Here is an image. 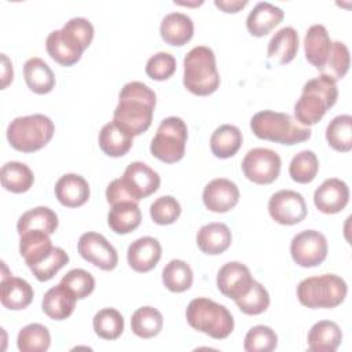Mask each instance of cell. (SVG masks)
Returning a JSON list of instances; mask_svg holds the SVG:
<instances>
[{"instance_id": "obj_18", "label": "cell", "mask_w": 352, "mask_h": 352, "mask_svg": "<svg viewBox=\"0 0 352 352\" xmlns=\"http://www.w3.org/2000/svg\"><path fill=\"white\" fill-rule=\"evenodd\" d=\"M162 248L153 236H142L133 241L126 252L129 267L136 272H148L160 261Z\"/></svg>"}, {"instance_id": "obj_33", "label": "cell", "mask_w": 352, "mask_h": 352, "mask_svg": "<svg viewBox=\"0 0 352 352\" xmlns=\"http://www.w3.org/2000/svg\"><path fill=\"white\" fill-rule=\"evenodd\" d=\"M56 228L58 216L47 206H37L25 212L16 223V231L19 235L28 231H43L51 235Z\"/></svg>"}, {"instance_id": "obj_29", "label": "cell", "mask_w": 352, "mask_h": 352, "mask_svg": "<svg viewBox=\"0 0 352 352\" xmlns=\"http://www.w3.org/2000/svg\"><path fill=\"white\" fill-rule=\"evenodd\" d=\"M307 341L314 352H334L342 341V333L336 322L319 320L311 327Z\"/></svg>"}, {"instance_id": "obj_16", "label": "cell", "mask_w": 352, "mask_h": 352, "mask_svg": "<svg viewBox=\"0 0 352 352\" xmlns=\"http://www.w3.org/2000/svg\"><path fill=\"white\" fill-rule=\"evenodd\" d=\"M202 201L206 209L210 212L226 213L238 204L239 190L234 182L224 177H217L205 186Z\"/></svg>"}, {"instance_id": "obj_36", "label": "cell", "mask_w": 352, "mask_h": 352, "mask_svg": "<svg viewBox=\"0 0 352 352\" xmlns=\"http://www.w3.org/2000/svg\"><path fill=\"white\" fill-rule=\"evenodd\" d=\"M326 140L337 151H349L352 148V117L349 114L334 117L326 128Z\"/></svg>"}, {"instance_id": "obj_20", "label": "cell", "mask_w": 352, "mask_h": 352, "mask_svg": "<svg viewBox=\"0 0 352 352\" xmlns=\"http://www.w3.org/2000/svg\"><path fill=\"white\" fill-rule=\"evenodd\" d=\"M77 297L74 293L59 282V285L51 287L43 297L41 308L43 312L54 319V320H63L69 318L76 307Z\"/></svg>"}, {"instance_id": "obj_4", "label": "cell", "mask_w": 352, "mask_h": 352, "mask_svg": "<svg viewBox=\"0 0 352 352\" xmlns=\"http://www.w3.org/2000/svg\"><path fill=\"white\" fill-rule=\"evenodd\" d=\"M183 84L194 95L206 96L220 85L214 52L206 45H197L184 56Z\"/></svg>"}, {"instance_id": "obj_8", "label": "cell", "mask_w": 352, "mask_h": 352, "mask_svg": "<svg viewBox=\"0 0 352 352\" xmlns=\"http://www.w3.org/2000/svg\"><path fill=\"white\" fill-rule=\"evenodd\" d=\"M187 142V125L180 117H166L151 140V154L162 162L173 164L183 158Z\"/></svg>"}, {"instance_id": "obj_9", "label": "cell", "mask_w": 352, "mask_h": 352, "mask_svg": "<svg viewBox=\"0 0 352 352\" xmlns=\"http://www.w3.org/2000/svg\"><path fill=\"white\" fill-rule=\"evenodd\" d=\"M280 165V157L274 150L256 147L246 153L241 166L248 180L256 184H270L278 179Z\"/></svg>"}, {"instance_id": "obj_43", "label": "cell", "mask_w": 352, "mask_h": 352, "mask_svg": "<svg viewBox=\"0 0 352 352\" xmlns=\"http://www.w3.org/2000/svg\"><path fill=\"white\" fill-rule=\"evenodd\" d=\"M349 70V50L341 41L331 44V51L327 58L324 70L322 74L331 77L334 81L341 80Z\"/></svg>"}, {"instance_id": "obj_5", "label": "cell", "mask_w": 352, "mask_h": 352, "mask_svg": "<svg viewBox=\"0 0 352 352\" xmlns=\"http://www.w3.org/2000/svg\"><path fill=\"white\" fill-rule=\"evenodd\" d=\"M186 319L192 329L214 340H224L234 330L231 312L224 305L205 297L190 301L186 309Z\"/></svg>"}, {"instance_id": "obj_3", "label": "cell", "mask_w": 352, "mask_h": 352, "mask_svg": "<svg viewBox=\"0 0 352 352\" xmlns=\"http://www.w3.org/2000/svg\"><path fill=\"white\" fill-rule=\"evenodd\" d=\"M250 129L263 140L293 146L311 138L309 126H302L287 113L263 110L250 120Z\"/></svg>"}, {"instance_id": "obj_34", "label": "cell", "mask_w": 352, "mask_h": 352, "mask_svg": "<svg viewBox=\"0 0 352 352\" xmlns=\"http://www.w3.org/2000/svg\"><path fill=\"white\" fill-rule=\"evenodd\" d=\"M0 182L7 191L21 194L33 186L34 175L26 164L11 161L1 166Z\"/></svg>"}, {"instance_id": "obj_14", "label": "cell", "mask_w": 352, "mask_h": 352, "mask_svg": "<svg viewBox=\"0 0 352 352\" xmlns=\"http://www.w3.org/2000/svg\"><path fill=\"white\" fill-rule=\"evenodd\" d=\"M25 263L37 280L47 282L69 263V256L62 248L50 243L25 257Z\"/></svg>"}, {"instance_id": "obj_6", "label": "cell", "mask_w": 352, "mask_h": 352, "mask_svg": "<svg viewBox=\"0 0 352 352\" xmlns=\"http://www.w3.org/2000/svg\"><path fill=\"white\" fill-rule=\"evenodd\" d=\"M55 125L44 114L16 117L7 128V139L18 151L33 153L43 148L54 136Z\"/></svg>"}, {"instance_id": "obj_32", "label": "cell", "mask_w": 352, "mask_h": 352, "mask_svg": "<svg viewBox=\"0 0 352 352\" xmlns=\"http://www.w3.org/2000/svg\"><path fill=\"white\" fill-rule=\"evenodd\" d=\"M242 144V132L231 124L220 125L210 136V150L214 157L226 160L238 153Z\"/></svg>"}, {"instance_id": "obj_46", "label": "cell", "mask_w": 352, "mask_h": 352, "mask_svg": "<svg viewBox=\"0 0 352 352\" xmlns=\"http://www.w3.org/2000/svg\"><path fill=\"white\" fill-rule=\"evenodd\" d=\"M60 283L67 286L74 293L77 300L88 297L95 289L94 276L88 271L81 268L70 270L66 275L62 276Z\"/></svg>"}, {"instance_id": "obj_22", "label": "cell", "mask_w": 352, "mask_h": 352, "mask_svg": "<svg viewBox=\"0 0 352 352\" xmlns=\"http://www.w3.org/2000/svg\"><path fill=\"white\" fill-rule=\"evenodd\" d=\"M283 16L285 12L282 8L268 1H260L249 12L246 18V28L252 36L263 37L268 34L276 25H279Z\"/></svg>"}, {"instance_id": "obj_26", "label": "cell", "mask_w": 352, "mask_h": 352, "mask_svg": "<svg viewBox=\"0 0 352 352\" xmlns=\"http://www.w3.org/2000/svg\"><path fill=\"white\" fill-rule=\"evenodd\" d=\"M33 287L22 278L8 276L7 279L1 280L0 301L7 309H25L33 301Z\"/></svg>"}, {"instance_id": "obj_1", "label": "cell", "mask_w": 352, "mask_h": 352, "mask_svg": "<svg viewBox=\"0 0 352 352\" xmlns=\"http://www.w3.org/2000/svg\"><path fill=\"white\" fill-rule=\"evenodd\" d=\"M154 107V91L140 81H131L120 91L118 104L113 113V121L121 125L132 136H138L150 128Z\"/></svg>"}, {"instance_id": "obj_13", "label": "cell", "mask_w": 352, "mask_h": 352, "mask_svg": "<svg viewBox=\"0 0 352 352\" xmlns=\"http://www.w3.org/2000/svg\"><path fill=\"white\" fill-rule=\"evenodd\" d=\"M268 212L276 223L294 226L305 219L307 205L300 192L293 190H280L270 198Z\"/></svg>"}, {"instance_id": "obj_38", "label": "cell", "mask_w": 352, "mask_h": 352, "mask_svg": "<svg viewBox=\"0 0 352 352\" xmlns=\"http://www.w3.org/2000/svg\"><path fill=\"white\" fill-rule=\"evenodd\" d=\"M51 336L45 326L30 323L18 333L16 345L22 352H45L50 348Z\"/></svg>"}, {"instance_id": "obj_21", "label": "cell", "mask_w": 352, "mask_h": 352, "mask_svg": "<svg viewBox=\"0 0 352 352\" xmlns=\"http://www.w3.org/2000/svg\"><path fill=\"white\" fill-rule=\"evenodd\" d=\"M55 197L63 206L78 208L88 201L89 186L82 176L66 173L55 184Z\"/></svg>"}, {"instance_id": "obj_49", "label": "cell", "mask_w": 352, "mask_h": 352, "mask_svg": "<svg viewBox=\"0 0 352 352\" xmlns=\"http://www.w3.org/2000/svg\"><path fill=\"white\" fill-rule=\"evenodd\" d=\"M3 58V89L12 81V65L6 54H1Z\"/></svg>"}, {"instance_id": "obj_15", "label": "cell", "mask_w": 352, "mask_h": 352, "mask_svg": "<svg viewBox=\"0 0 352 352\" xmlns=\"http://www.w3.org/2000/svg\"><path fill=\"white\" fill-rule=\"evenodd\" d=\"M253 280L254 279L245 264L239 261H230L219 270L216 283L221 294L235 301L249 292Z\"/></svg>"}, {"instance_id": "obj_24", "label": "cell", "mask_w": 352, "mask_h": 352, "mask_svg": "<svg viewBox=\"0 0 352 352\" xmlns=\"http://www.w3.org/2000/svg\"><path fill=\"white\" fill-rule=\"evenodd\" d=\"M298 51V33L292 26L279 29L270 40L267 55L272 63L286 65L292 62Z\"/></svg>"}, {"instance_id": "obj_19", "label": "cell", "mask_w": 352, "mask_h": 352, "mask_svg": "<svg viewBox=\"0 0 352 352\" xmlns=\"http://www.w3.org/2000/svg\"><path fill=\"white\" fill-rule=\"evenodd\" d=\"M333 41L323 25H312L304 37V51L307 60L323 73Z\"/></svg>"}, {"instance_id": "obj_7", "label": "cell", "mask_w": 352, "mask_h": 352, "mask_svg": "<svg viewBox=\"0 0 352 352\" xmlns=\"http://www.w3.org/2000/svg\"><path fill=\"white\" fill-rule=\"evenodd\" d=\"M346 282L334 274L302 279L297 286L298 301L308 308H336L346 297Z\"/></svg>"}, {"instance_id": "obj_44", "label": "cell", "mask_w": 352, "mask_h": 352, "mask_svg": "<svg viewBox=\"0 0 352 352\" xmlns=\"http://www.w3.org/2000/svg\"><path fill=\"white\" fill-rule=\"evenodd\" d=\"M182 208L172 195H162L157 198L150 206V216L155 224L168 226L175 223L180 216Z\"/></svg>"}, {"instance_id": "obj_28", "label": "cell", "mask_w": 352, "mask_h": 352, "mask_svg": "<svg viewBox=\"0 0 352 352\" xmlns=\"http://www.w3.org/2000/svg\"><path fill=\"white\" fill-rule=\"evenodd\" d=\"M99 147L109 157L125 155L133 143V136L116 121L107 122L99 132Z\"/></svg>"}, {"instance_id": "obj_40", "label": "cell", "mask_w": 352, "mask_h": 352, "mask_svg": "<svg viewBox=\"0 0 352 352\" xmlns=\"http://www.w3.org/2000/svg\"><path fill=\"white\" fill-rule=\"evenodd\" d=\"M319 170V161L314 151L304 150L296 154L289 165L290 177L301 184L311 183Z\"/></svg>"}, {"instance_id": "obj_27", "label": "cell", "mask_w": 352, "mask_h": 352, "mask_svg": "<svg viewBox=\"0 0 352 352\" xmlns=\"http://www.w3.org/2000/svg\"><path fill=\"white\" fill-rule=\"evenodd\" d=\"M142 223V212L138 202L121 201L111 205L107 214V224L116 234H129Z\"/></svg>"}, {"instance_id": "obj_37", "label": "cell", "mask_w": 352, "mask_h": 352, "mask_svg": "<svg viewBox=\"0 0 352 352\" xmlns=\"http://www.w3.org/2000/svg\"><path fill=\"white\" fill-rule=\"evenodd\" d=\"M162 282L170 292H186L192 285V270L183 260H170L162 270Z\"/></svg>"}, {"instance_id": "obj_48", "label": "cell", "mask_w": 352, "mask_h": 352, "mask_svg": "<svg viewBox=\"0 0 352 352\" xmlns=\"http://www.w3.org/2000/svg\"><path fill=\"white\" fill-rule=\"evenodd\" d=\"M214 6L224 12H238L248 6V0H214Z\"/></svg>"}, {"instance_id": "obj_41", "label": "cell", "mask_w": 352, "mask_h": 352, "mask_svg": "<svg viewBox=\"0 0 352 352\" xmlns=\"http://www.w3.org/2000/svg\"><path fill=\"white\" fill-rule=\"evenodd\" d=\"M278 337L275 331L264 324H257L252 327L243 342V349L246 352H271L276 348Z\"/></svg>"}, {"instance_id": "obj_23", "label": "cell", "mask_w": 352, "mask_h": 352, "mask_svg": "<svg viewBox=\"0 0 352 352\" xmlns=\"http://www.w3.org/2000/svg\"><path fill=\"white\" fill-rule=\"evenodd\" d=\"M160 33L166 44L182 47L187 44L194 34L192 19L183 12H170L162 18Z\"/></svg>"}, {"instance_id": "obj_10", "label": "cell", "mask_w": 352, "mask_h": 352, "mask_svg": "<svg viewBox=\"0 0 352 352\" xmlns=\"http://www.w3.org/2000/svg\"><path fill=\"white\" fill-rule=\"evenodd\" d=\"M327 239L316 230H304L293 236L290 254L294 263L304 268L322 264L327 257Z\"/></svg>"}, {"instance_id": "obj_11", "label": "cell", "mask_w": 352, "mask_h": 352, "mask_svg": "<svg viewBox=\"0 0 352 352\" xmlns=\"http://www.w3.org/2000/svg\"><path fill=\"white\" fill-rule=\"evenodd\" d=\"M120 182L126 194L135 202H139L140 199L154 194L161 184L160 175L147 164L140 161L131 162L125 168Z\"/></svg>"}, {"instance_id": "obj_12", "label": "cell", "mask_w": 352, "mask_h": 352, "mask_svg": "<svg viewBox=\"0 0 352 352\" xmlns=\"http://www.w3.org/2000/svg\"><path fill=\"white\" fill-rule=\"evenodd\" d=\"M80 256L103 271H111L118 264V254L114 246L98 232H85L77 243Z\"/></svg>"}, {"instance_id": "obj_25", "label": "cell", "mask_w": 352, "mask_h": 352, "mask_svg": "<svg viewBox=\"0 0 352 352\" xmlns=\"http://www.w3.org/2000/svg\"><path fill=\"white\" fill-rule=\"evenodd\" d=\"M232 241L230 228L224 223H209L199 228L197 245L201 252L216 256L226 252Z\"/></svg>"}, {"instance_id": "obj_17", "label": "cell", "mask_w": 352, "mask_h": 352, "mask_svg": "<svg viewBox=\"0 0 352 352\" xmlns=\"http://www.w3.org/2000/svg\"><path fill=\"white\" fill-rule=\"evenodd\" d=\"M349 201V188L345 182L337 177L326 179L314 194L315 206L326 214L341 212Z\"/></svg>"}, {"instance_id": "obj_30", "label": "cell", "mask_w": 352, "mask_h": 352, "mask_svg": "<svg viewBox=\"0 0 352 352\" xmlns=\"http://www.w3.org/2000/svg\"><path fill=\"white\" fill-rule=\"evenodd\" d=\"M59 33L69 48L82 55L94 38V26L87 18L76 16L69 19L63 28L59 29Z\"/></svg>"}, {"instance_id": "obj_35", "label": "cell", "mask_w": 352, "mask_h": 352, "mask_svg": "<svg viewBox=\"0 0 352 352\" xmlns=\"http://www.w3.org/2000/svg\"><path fill=\"white\" fill-rule=\"evenodd\" d=\"M164 324L162 314L154 307H140L138 308L131 319L132 331L140 338L155 337Z\"/></svg>"}, {"instance_id": "obj_42", "label": "cell", "mask_w": 352, "mask_h": 352, "mask_svg": "<svg viewBox=\"0 0 352 352\" xmlns=\"http://www.w3.org/2000/svg\"><path fill=\"white\" fill-rule=\"evenodd\" d=\"M235 304L246 315H260L270 305V294L260 282L253 280L249 292L243 297L235 300Z\"/></svg>"}, {"instance_id": "obj_39", "label": "cell", "mask_w": 352, "mask_h": 352, "mask_svg": "<svg viewBox=\"0 0 352 352\" xmlns=\"http://www.w3.org/2000/svg\"><path fill=\"white\" fill-rule=\"evenodd\" d=\"M92 326L100 338L117 340L124 331V318L116 308H103L95 314Z\"/></svg>"}, {"instance_id": "obj_31", "label": "cell", "mask_w": 352, "mask_h": 352, "mask_svg": "<svg viewBox=\"0 0 352 352\" xmlns=\"http://www.w3.org/2000/svg\"><path fill=\"white\" fill-rule=\"evenodd\" d=\"M23 77L30 91L44 95L55 87V76L41 58H30L23 65Z\"/></svg>"}, {"instance_id": "obj_2", "label": "cell", "mask_w": 352, "mask_h": 352, "mask_svg": "<svg viewBox=\"0 0 352 352\" xmlns=\"http://www.w3.org/2000/svg\"><path fill=\"white\" fill-rule=\"evenodd\" d=\"M337 98V84L331 77L320 74L308 80L302 87L300 99L294 104L297 122L302 126L318 124L327 110L336 104Z\"/></svg>"}, {"instance_id": "obj_47", "label": "cell", "mask_w": 352, "mask_h": 352, "mask_svg": "<svg viewBox=\"0 0 352 352\" xmlns=\"http://www.w3.org/2000/svg\"><path fill=\"white\" fill-rule=\"evenodd\" d=\"M176 70V59L169 52H157L146 63V74L157 81L168 80Z\"/></svg>"}, {"instance_id": "obj_45", "label": "cell", "mask_w": 352, "mask_h": 352, "mask_svg": "<svg viewBox=\"0 0 352 352\" xmlns=\"http://www.w3.org/2000/svg\"><path fill=\"white\" fill-rule=\"evenodd\" d=\"M45 48L48 55L62 66H72L77 63L81 55L76 54L72 48H69L60 37L59 30H52L45 40Z\"/></svg>"}]
</instances>
